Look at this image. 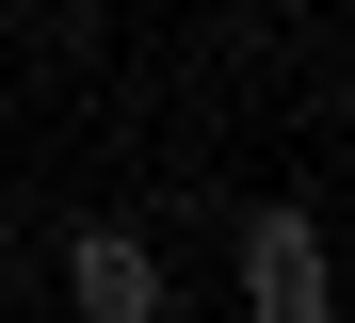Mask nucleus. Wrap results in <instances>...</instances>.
Returning <instances> with one entry per match:
<instances>
[{
  "label": "nucleus",
  "instance_id": "f257e3e1",
  "mask_svg": "<svg viewBox=\"0 0 355 323\" xmlns=\"http://www.w3.org/2000/svg\"><path fill=\"white\" fill-rule=\"evenodd\" d=\"M323 291H339L323 275V226L307 210H243V307L259 323H323Z\"/></svg>",
  "mask_w": 355,
  "mask_h": 323
},
{
  "label": "nucleus",
  "instance_id": "f03ea898",
  "mask_svg": "<svg viewBox=\"0 0 355 323\" xmlns=\"http://www.w3.org/2000/svg\"><path fill=\"white\" fill-rule=\"evenodd\" d=\"M65 291H81L97 323H146V307H162V258H146L130 226H81V242H65Z\"/></svg>",
  "mask_w": 355,
  "mask_h": 323
}]
</instances>
